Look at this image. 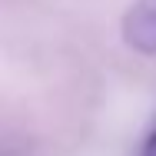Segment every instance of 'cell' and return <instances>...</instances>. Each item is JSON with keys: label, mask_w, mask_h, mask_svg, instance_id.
Returning a JSON list of instances; mask_svg holds the SVG:
<instances>
[{"label": "cell", "mask_w": 156, "mask_h": 156, "mask_svg": "<svg viewBox=\"0 0 156 156\" xmlns=\"http://www.w3.org/2000/svg\"><path fill=\"white\" fill-rule=\"evenodd\" d=\"M126 37L140 50H156V0H140L126 20Z\"/></svg>", "instance_id": "1"}, {"label": "cell", "mask_w": 156, "mask_h": 156, "mask_svg": "<svg viewBox=\"0 0 156 156\" xmlns=\"http://www.w3.org/2000/svg\"><path fill=\"white\" fill-rule=\"evenodd\" d=\"M140 156H156V126H153V133L146 136V146H143V153Z\"/></svg>", "instance_id": "2"}]
</instances>
